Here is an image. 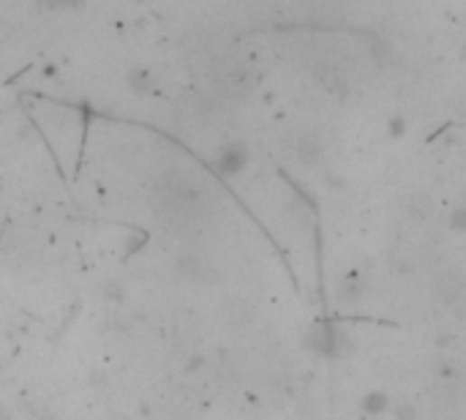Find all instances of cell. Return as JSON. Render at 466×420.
<instances>
[{
  "label": "cell",
  "mask_w": 466,
  "mask_h": 420,
  "mask_svg": "<svg viewBox=\"0 0 466 420\" xmlns=\"http://www.w3.org/2000/svg\"><path fill=\"white\" fill-rule=\"evenodd\" d=\"M153 202H155V210H159V216H164L167 221L186 224V221H194L202 213H208L210 194L189 173L170 170V173H162L159 181H155Z\"/></svg>",
  "instance_id": "obj_1"
},
{
  "label": "cell",
  "mask_w": 466,
  "mask_h": 420,
  "mask_svg": "<svg viewBox=\"0 0 466 420\" xmlns=\"http://www.w3.org/2000/svg\"><path fill=\"white\" fill-rule=\"evenodd\" d=\"M387 131H390V136H404L406 134V120L401 117V115H393L390 120H387Z\"/></svg>",
  "instance_id": "obj_11"
},
{
  "label": "cell",
  "mask_w": 466,
  "mask_h": 420,
  "mask_svg": "<svg viewBox=\"0 0 466 420\" xmlns=\"http://www.w3.org/2000/svg\"><path fill=\"white\" fill-rule=\"evenodd\" d=\"M360 409L371 417L377 415H385L390 409V396L385 390H368L363 398H360Z\"/></svg>",
  "instance_id": "obj_9"
},
{
  "label": "cell",
  "mask_w": 466,
  "mask_h": 420,
  "mask_svg": "<svg viewBox=\"0 0 466 420\" xmlns=\"http://www.w3.org/2000/svg\"><path fill=\"white\" fill-rule=\"evenodd\" d=\"M450 227H452L455 232H463V229H466V210H463L461 205L452 210V216H450Z\"/></svg>",
  "instance_id": "obj_12"
},
{
  "label": "cell",
  "mask_w": 466,
  "mask_h": 420,
  "mask_svg": "<svg viewBox=\"0 0 466 420\" xmlns=\"http://www.w3.org/2000/svg\"><path fill=\"white\" fill-rule=\"evenodd\" d=\"M406 210H409V216H412L415 221H420V219H428V216H431L433 202H431V197H428V194H415V197H409Z\"/></svg>",
  "instance_id": "obj_10"
},
{
  "label": "cell",
  "mask_w": 466,
  "mask_h": 420,
  "mask_svg": "<svg viewBox=\"0 0 466 420\" xmlns=\"http://www.w3.org/2000/svg\"><path fill=\"white\" fill-rule=\"evenodd\" d=\"M366 290H368V285H366V275H363L360 270H347V273H341L339 285H336V295H339V301H341L344 306L360 303L363 295H366Z\"/></svg>",
  "instance_id": "obj_6"
},
{
  "label": "cell",
  "mask_w": 466,
  "mask_h": 420,
  "mask_svg": "<svg viewBox=\"0 0 466 420\" xmlns=\"http://www.w3.org/2000/svg\"><path fill=\"white\" fill-rule=\"evenodd\" d=\"M178 267L181 273L189 278V282H210V278H216V270H213V262L200 254V251H186L178 257Z\"/></svg>",
  "instance_id": "obj_5"
},
{
  "label": "cell",
  "mask_w": 466,
  "mask_h": 420,
  "mask_svg": "<svg viewBox=\"0 0 466 420\" xmlns=\"http://www.w3.org/2000/svg\"><path fill=\"white\" fill-rule=\"evenodd\" d=\"M294 159L305 167H314L322 162V143H320V136L314 134H308L303 131L297 139H294Z\"/></svg>",
  "instance_id": "obj_7"
},
{
  "label": "cell",
  "mask_w": 466,
  "mask_h": 420,
  "mask_svg": "<svg viewBox=\"0 0 466 420\" xmlns=\"http://www.w3.org/2000/svg\"><path fill=\"white\" fill-rule=\"evenodd\" d=\"M216 88L227 98H246L254 88V77L246 66H224L216 77Z\"/></svg>",
  "instance_id": "obj_3"
},
{
  "label": "cell",
  "mask_w": 466,
  "mask_h": 420,
  "mask_svg": "<svg viewBox=\"0 0 466 420\" xmlns=\"http://www.w3.org/2000/svg\"><path fill=\"white\" fill-rule=\"evenodd\" d=\"M305 347L308 352H314L320 358H328V360H336V358H344L352 352V339L344 328L339 325H328V322H320V325H311L308 333H305Z\"/></svg>",
  "instance_id": "obj_2"
},
{
  "label": "cell",
  "mask_w": 466,
  "mask_h": 420,
  "mask_svg": "<svg viewBox=\"0 0 466 420\" xmlns=\"http://www.w3.org/2000/svg\"><path fill=\"white\" fill-rule=\"evenodd\" d=\"M126 85H128L131 93L144 96V93H150V90L155 88V74H153L147 66H134V69L126 74Z\"/></svg>",
  "instance_id": "obj_8"
},
{
  "label": "cell",
  "mask_w": 466,
  "mask_h": 420,
  "mask_svg": "<svg viewBox=\"0 0 466 420\" xmlns=\"http://www.w3.org/2000/svg\"><path fill=\"white\" fill-rule=\"evenodd\" d=\"M248 162H251V156L243 143H227L219 148V154L213 159V170L224 178H238V175H243Z\"/></svg>",
  "instance_id": "obj_4"
},
{
  "label": "cell",
  "mask_w": 466,
  "mask_h": 420,
  "mask_svg": "<svg viewBox=\"0 0 466 420\" xmlns=\"http://www.w3.org/2000/svg\"><path fill=\"white\" fill-rule=\"evenodd\" d=\"M0 420H4V412H0Z\"/></svg>",
  "instance_id": "obj_13"
}]
</instances>
